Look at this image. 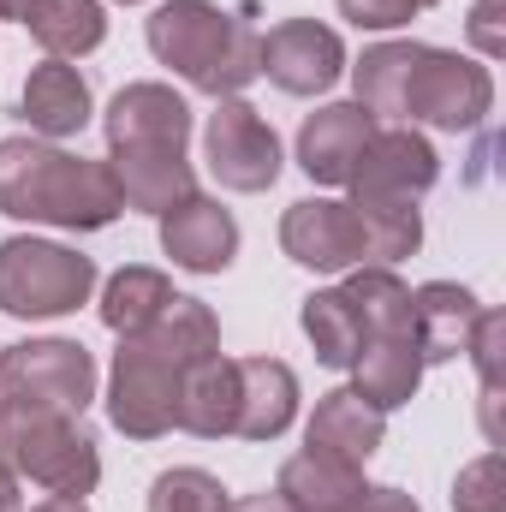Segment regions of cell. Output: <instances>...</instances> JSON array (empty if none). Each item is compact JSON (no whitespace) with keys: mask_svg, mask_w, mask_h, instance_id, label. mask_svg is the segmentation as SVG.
I'll return each instance as SVG.
<instances>
[{"mask_svg":"<svg viewBox=\"0 0 506 512\" xmlns=\"http://www.w3.org/2000/svg\"><path fill=\"white\" fill-rule=\"evenodd\" d=\"M173 298H179V292H173V280H167L161 268H120V274L108 280V292H102V322L126 340V334H143Z\"/></svg>","mask_w":506,"mask_h":512,"instance_id":"cell-25","label":"cell"},{"mask_svg":"<svg viewBox=\"0 0 506 512\" xmlns=\"http://www.w3.org/2000/svg\"><path fill=\"white\" fill-rule=\"evenodd\" d=\"M441 179V161L429 149V137H417L411 126L376 131L352 167V203H417L429 185Z\"/></svg>","mask_w":506,"mask_h":512,"instance_id":"cell-10","label":"cell"},{"mask_svg":"<svg viewBox=\"0 0 506 512\" xmlns=\"http://www.w3.org/2000/svg\"><path fill=\"white\" fill-rule=\"evenodd\" d=\"M30 6H36V0H0V18H6V24H24Z\"/></svg>","mask_w":506,"mask_h":512,"instance_id":"cell-38","label":"cell"},{"mask_svg":"<svg viewBox=\"0 0 506 512\" xmlns=\"http://www.w3.org/2000/svg\"><path fill=\"white\" fill-rule=\"evenodd\" d=\"M161 251L179 268H191V274H221L239 256V227H233V215L215 197L191 191L185 203H173L161 215Z\"/></svg>","mask_w":506,"mask_h":512,"instance_id":"cell-12","label":"cell"},{"mask_svg":"<svg viewBox=\"0 0 506 512\" xmlns=\"http://www.w3.org/2000/svg\"><path fill=\"white\" fill-rule=\"evenodd\" d=\"M149 54L173 66L191 90L227 102L251 78H262V36L251 18L221 12L215 0H167L149 12Z\"/></svg>","mask_w":506,"mask_h":512,"instance_id":"cell-2","label":"cell"},{"mask_svg":"<svg viewBox=\"0 0 506 512\" xmlns=\"http://www.w3.org/2000/svg\"><path fill=\"white\" fill-rule=\"evenodd\" d=\"M233 423H239V364L221 358V352H209V358H197L179 376L173 429L203 435V441H221V435H233Z\"/></svg>","mask_w":506,"mask_h":512,"instance_id":"cell-17","label":"cell"},{"mask_svg":"<svg viewBox=\"0 0 506 512\" xmlns=\"http://www.w3.org/2000/svg\"><path fill=\"white\" fill-rule=\"evenodd\" d=\"M453 512H506L501 453H483L477 465L459 471V483H453Z\"/></svg>","mask_w":506,"mask_h":512,"instance_id":"cell-31","label":"cell"},{"mask_svg":"<svg viewBox=\"0 0 506 512\" xmlns=\"http://www.w3.org/2000/svg\"><path fill=\"white\" fill-rule=\"evenodd\" d=\"M489 108H495L489 66L417 42V60L405 72V90H399V120H423V126H441V131H471V126H483Z\"/></svg>","mask_w":506,"mask_h":512,"instance_id":"cell-5","label":"cell"},{"mask_svg":"<svg viewBox=\"0 0 506 512\" xmlns=\"http://www.w3.org/2000/svg\"><path fill=\"white\" fill-rule=\"evenodd\" d=\"M108 173L120 185V203L143 209V215H167L173 203H185L197 191L185 149H108Z\"/></svg>","mask_w":506,"mask_h":512,"instance_id":"cell-15","label":"cell"},{"mask_svg":"<svg viewBox=\"0 0 506 512\" xmlns=\"http://www.w3.org/2000/svg\"><path fill=\"white\" fill-rule=\"evenodd\" d=\"M24 24H30V36L48 48V60L90 54V48H102V36H108L102 0H36V6L24 12Z\"/></svg>","mask_w":506,"mask_h":512,"instance_id":"cell-23","label":"cell"},{"mask_svg":"<svg viewBox=\"0 0 506 512\" xmlns=\"http://www.w3.org/2000/svg\"><path fill=\"white\" fill-rule=\"evenodd\" d=\"M262 72L286 96H322L346 72V42L316 18H286L262 36Z\"/></svg>","mask_w":506,"mask_h":512,"instance_id":"cell-11","label":"cell"},{"mask_svg":"<svg viewBox=\"0 0 506 512\" xmlns=\"http://www.w3.org/2000/svg\"><path fill=\"white\" fill-rule=\"evenodd\" d=\"M30 512H90L84 501H72V495H48V501H36Z\"/></svg>","mask_w":506,"mask_h":512,"instance_id":"cell-37","label":"cell"},{"mask_svg":"<svg viewBox=\"0 0 506 512\" xmlns=\"http://www.w3.org/2000/svg\"><path fill=\"white\" fill-rule=\"evenodd\" d=\"M376 137V114L358 108V102H334L322 114H310L298 126V167L316 179V185H346L364 143Z\"/></svg>","mask_w":506,"mask_h":512,"instance_id":"cell-14","label":"cell"},{"mask_svg":"<svg viewBox=\"0 0 506 512\" xmlns=\"http://www.w3.org/2000/svg\"><path fill=\"white\" fill-rule=\"evenodd\" d=\"M96 399V358L78 340H18L0 352V405H42L72 411Z\"/></svg>","mask_w":506,"mask_h":512,"instance_id":"cell-6","label":"cell"},{"mask_svg":"<svg viewBox=\"0 0 506 512\" xmlns=\"http://www.w3.org/2000/svg\"><path fill=\"white\" fill-rule=\"evenodd\" d=\"M346 512H423V507H417L405 489H364V495H358Z\"/></svg>","mask_w":506,"mask_h":512,"instance_id":"cell-34","label":"cell"},{"mask_svg":"<svg viewBox=\"0 0 506 512\" xmlns=\"http://www.w3.org/2000/svg\"><path fill=\"white\" fill-rule=\"evenodd\" d=\"M304 334H310V346L328 370H352L358 352H364V322H358V310L340 286L304 298Z\"/></svg>","mask_w":506,"mask_h":512,"instance_id":"cell-26","label":"cell"},{"mask_svg":"<svg viewBox=\"0 0 506 512\" xmlns=\"http://www.w3.org/2000/svg\"><path fill=\"white\" fill-rule=\"evenodd\" d=\"M0 512H24V495H18V477L0 465Z\"/></svg>","mask_w":506,"mask_h":512,"instance_id":"cell-35","label":"cell"},{"mask_svg":"<svg viewBox=\"0 0 506 512\" xmlns=\"http://www.w3.org/2000/svg\"><path fill=\"white\" fill-rule=\"evenodd\" d=\"M352 370H358L352 393L387 417V411H399V405L417 399V382H423L429 364H423V352H417L411 334H387V340H364V352H358Z\"/></svg>","mask_w":506,"mask_h":512,"instance_id":"cell-21","label":"cell"},{"mask_svg":"<svg viewBox=\"0 0 506 512\" xmlns=\"http://www.w3.org/2000/svg\"><path fill=\"white\" fill-rule=\"evenodd\" d=\"M0 465L72 501H84L102 483V453L84 435V423L72 411H42V405H0Z\"/></svg>","mask_w":506,"mask_h":512,"instance_id":"cell-3","label":"cell"},{"mask_svg":"<svg viewBox=\"0 0 506 512\" xmlns=\"http://www.w3.org/2000/svg\"><path fill=\"white\" fill-rule=\"evenodd\" d=\"M280 251L292 256L298 268H316V274L364 268V221H358L352 203L304 197V203H292L286 221H280Z\"/></svg>","mask_w":506,"mask_h":512,"instance_id":"cell-9","label":"cell"},{"mask_svg":"<svg viewBox=\"0 0 506 512\" xmlns=\"http://www.w3.org/2000/svg\"><path fill=\"white\" fill-rule=\"evenodd\" d=\"M501 18H506V0H477V6H471V42H477L489 60L506 54V24Z\"/></svg>","mask_w":506,"mask_h":512,"instance_id":"cell-33","label":"cell"},{"mask_svg":"<svg viewBox=\"0 0 506 512\" xmlns=\"http://www.w3.org/2000/svg\"><path fill=\"white\" fill-rule=\"evenodd\" d=\"M477 358V376H483V429L495 435V399H501V352H506V316L501 310H483L477 328H471V346Z\"/></svg>","mask_w":506,"mask_h":512,"instance_id":"cell-30","label":"cell"},{"mask_svg":"<svg viewBox=\"0 0 506 512\" xmlns=\"http://www.w3.org/2000/svg\"><path fill=\"white\" fill-rule=\"evenodd\" d=\"M423 6H435V0H417V12H423Z\"/></svg>","mask_w":506,"mask_h":512,"instance_id":"cell-39","label":"cell"},{"mask_svg":"<svg viewBox=\"0 0 506 512\" xmlns=\"http://www.w3.org/2000/svg\"><path fill=\"white\" fill-rule=\"evenodd\" d=\"M239 364V441H274L298 417V376L280 358H233Z\"/></svg>","mask_w":506,"mask_h":512,"instance_id":"cell-18","label":"cell"},{"mask_svg":"<svg viewBox=\"0 0 506 512\" xmlns=\"http://www.w3.org/2000/svg\"><path fill=\"white\" fill-rule=\"evenodd\" d=\"M364 322V340H387V334H411V286L381 268V262H364V268H346V286H340Z\"/></svg>","mask_w":506,"mask_h":512,"instance_id":"cell-24","label":"cell"},{"mask_svg":"<svg viewBox=\"0 0 506 512\" xmlns=\"http://www.w3.org/2000/svg\"><path fill=\"white\" fill-rule=\"evenodd\" d=\"M417 60V42H381V48H364V60L352 66V84H358V108L370 114H393L399 120V90H405V72Z\"/></svg>","mask_w":506,"mask_h":512,"instance_id":"cell-28","label":"cell"},{"mask_svg":"<svg viewBox=\"0 0 506 512\" xmlns=\"http://www.w3.org/2000/svg\"><path fill=\"white\" fill-rule=\"evenodd\" d=\"M364 489H370L364 483V465L334 459V453H316V447L292 453L280 465V483H274V495L292 512H346Z\"/></svg>","mask_w":506,"mask_h":512,"instance_id":"cell-19","label":"cell"},{"mask_svg":"<svg viewBox=\"0 0 506 512\" xmlns=\"http://www.w3.org/2000/svg\"><path fill=\"white\" fill-rule=\"evenodd\" d=\"M483 304L453 286V280H429L411 292V340L423 352V364H447V358H465L471 346V328H477Z\"/></svg>","mask_w":506,"mask_h":512,"instance_id":"cell-16","label":"cell"},{"mask_svg":"<svg viewBox=\"0 0 506 512\" xmlns=\"http://www.w3.org/2000/svg\"><path fill=\"white\" fill-rule=\"evenodd\" d=\"M179 376L185 364L167 358L149 334H126L114 352V382H108V417L131 441H155L173 429L179 411Z\"/></svg>","mask_w":506,"mask_h":512,"instance_id":"cell-7","label":"cell"},{"mask_svg":"<svg viewBox=\"0 0 506 512\" xmlns=\"http://www.w3.org/2000/svg\"><path fill=\"white\" fill-rule=\"evenodd\" d=\"M381 435H387V417H381L376 405H364L352 387H334V393H322V399H316L310 429H304V447L364 465V459L381 447Z\"/></svg>","mask_w":506,"mask_h":512,"instance_id":"cell-20","label":"cell"},{"mask_svg":"<svg viewBox=\"0 0 506 512\" xmlns=\"http://www.w3.org/2000/svg\"><path fill=\"white\" fill-rule=\"evenodd\" d=\"M233 512H292V507H286L280 495H251V501H239Z\"/></svg>","mask_w":506,"mask_h":512,"instance_id":"cell-36","label":"cell"},{"mask_svg":"<svg viewBox=\"0 0 506 512\" xmlns=\"http://www.w3.org/2000/svg\"><path fill=\"white\" fill-rule=\"evenodd\" d=\"M149 512H233V495L221 489V477H209L197 465H179V471L155 477Z\"/></svg>","mask_w":506,"mask_h":512,"instance_id":"cell-29","label":"cell"},{"mask_svg":"<svg viewBox=\"0 0 506 512\" xmlns=\"http://www.w3.org/2000/svg\"><path fill=\"white\" fill-rule=\"evenodd\" d=\"M203 149H209V173L227 191H268L280 179V137L256 114L251 102L227 96L209 126H203Z\"/></svg>","mask_w":506,"mask_h":512,"instance_id":"cell-8","label":"cell"},{"mask_svg":"<svg viewBox=\"0 0 506 512\" xmlns=\"http://www.w3.org/2000/svg\"><path fill=\"white\" fill-rule=\"evenodd\" d=\"M191 108L167 84H126L108 102V149H185Z\"/></svg>","mask_w":506,"mask_h":512,"instance_id":"cell-13","label":"cell"},{"mask_svg":"<svg viewBox=\"0 0 506 512\" xmlns=\"http://www.w3.org/2000/svg\"><path fill=\"white\" fill-rule=\"evenodd\" d=\"M24 120L42 137H72V131L90 126V84L78 66L66 60H42L30 78H24Z\"/></svg>","mask_w":506,"mask_h":512,"instance_id":"cell-22","label":"cell"},{"mask_svg":"<svg viewBox=\"0 0 506 512\" xmlns=\"http://www.w3.org/2000/svg\"><path fill=\"white\" fill-rule=\"evenodd\" d=\"M340 18H352L358 30H399L417 18V0H340Z\"/></svg>","mask_w":506,"mask_h":512,"instance_id":"cell-32","label":"cell"},{"mask_svg":"<svg viewBox=\"0 0 506 512\" xmlns=\"http://www.w3.org/2000/svg\"><path fill=\"white\" fill-rule=\"evenodd\" d=\"M358 221H364V262H405V256L423 245V215L417 203H352Z\"/></svg>","mask_w":506,"mask_h":512,"instance_id":"cell-27","label":"cell"},{"mask_svg":"<svg viewBox=\"0 0 506 512\" xmlns=\"http://www.w3.org/2000/svg\"><path fill=\"white\" fill-rule=\"evenodd\" d=\"M96 292V262L54 239H6L0 245V310L6 316H72Z\"/></svg>","mask_w":506,"mask_h":512,"instance_id":"cell-4","label":"cell"},{"mask_svg":"<svg viewBox=\"0 0 506 512\" xmlns=\"http://www.w3.org/2000/svg\"><path fill=\"white\" fill-rule=\"evenodd\" d=\"M120 185L108 161L66 155L36 137H6L0 143V215L12 221H48L66 233H96L120 221Z\"/></svg>","mask_w":506,"mask_h":512,"instance_id":"cell-1","label":"cell"}]
</instances>
